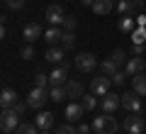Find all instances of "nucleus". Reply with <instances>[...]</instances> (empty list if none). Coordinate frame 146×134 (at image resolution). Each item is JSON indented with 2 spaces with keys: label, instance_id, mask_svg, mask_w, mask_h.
Instances as JSON below:
<instances>
[{
  "label": "nucleus",
  "instance_id": "1",
  "mask_svg": "<svg viewBox=\"0 0 146 134\" xmlns=\"http://www.w3.org/2000/svg\"><path fill=\"white\" fill-rule=\"evenodd\" d=\"M117 132V119L112 115H100L93 119V134H115Z\"/></svg>",
  "mask_w": 146,
  "mask_h": 134
},
{
  "label": "nucleus",
  "instance_id": "2",
  "mask_svg": "<svg viewBox=\"0 0 146 134\" xmlns=\"http://www.w3.org/2000/svg\"><path fill=\"white\" fill-rule=\"evenodd\" d=\"M17 127H20V115L15 112V110H3V115H0V129L5 134H15Z\"/></svg>",
  "mask_w": 146,
  "mask_h": 134
},
{
  "label": "nucleus",
  "instance_id": "3",
  "mask_svg": "<svg viewBox=\"0 0 146 134\" xmlns=\"http://www.w3.org/2000/svg\"><path fill=\"white\" fill-rule=\"evenodd\" d=\"M144 124H146V117H141V112H129V117H124L122 127L127 134H144Z\"/></svg>",
  "mask_w": 146,
  "mask_h": 134
},
{
  "label": "nucleus",
  "instance_id": "4",
  "mask_svg": "<svg viewBox=\"0 0 146 134\" xmlns=\"http://www.w3.org/2000/svg\"><path fill=\"white\" fill-rule=\"evenodd\" d=\"M73 63H76V68H78L80 73H93L95 68H98V59H95L93 54H88V51L78 54V56L73 59Z\"/></svg>",
  "mask_w": 146,
  "mask_h": 134
},
{
  "label": "nucleus",
  "instance_id": "5",
  "mask_svg": "<svg viewBox=\"0 0 146 134\" xmlns=\"http://www.w3.org/2000/svg\"><path fill=\"white\" fill-rule=\"evenodd\" d=\"M46 100H49V90H44V88H32L29 95H27V105H29V110H42Z\"/></svg>",
  "mask_w": 146,
  "mask_h": 134
},
{
  "label": "nucleus",
  "instance_id": "6",
  "mask_svg": "<svg viewBox=\"0 0 146 134\" xmlns=\"http://www.w3.org/2000/svg\"><path fill=\"white\" fill-rule=\"evenodd\" d=\"M110 85H112V78H107V76H95L93 81H90V93L93 95H98V98H105V95L110 93Z\"/></svg>",
  "mask_w": 146,
  "mask_h": 134
},
{
  "label": "nucleus",
  "instance_id": "7",
  "mask_svg": "<svg viewBox=\"0 0 146 134\" xmlns=\"http://www.w3.org/2000/svg\"><path fill=\"white\" fill-rule=\"evenodd\" d=\"M49 81H51V85H66L68 83V63L66 61L58 63V66L49 73Z\"/></svg>",
  "mask_w": 146,
  "mask_h": 134
},
{
  "label": "nucleus",
  "instance_id": "8",
  "mask_svg": "<svg viewBox=\"0 0 146 134\" xmlns=\"http://www.w3.org/2000/svg\"><path fill=\"white\" fill-rule=\"evenodd\" d=\"M141 95H136L134 90H129V93L122 95V107L127 110V112H141Z\"/></svg>",
  "mask_w": 146,
  "mask_h": 134
},
{
  "label": "nucleus",
  "instance_id": "9",
  "mask_svg": "<svg viewBox=\"0 0 146 134\" xmlns=\"http://www.w3.org/2000/svg\"><path fill=\"white\" fill-rule=\"evenodd\" d=\"M46 20H49V25L61 27L63 20H66V15H63V7H61V5H49V7H46Z\"/></svg>",
  "mask_w": 146,
  "mask_h": 134
},
{
  "label": "nucleus",
  "instance_id": "10",
  "mask_svg": "<svg viewBox=\"0 0 146 134\" xmlns=\"http://www.w3.org/2000/svg\"><path fill=\"white\" fill-rule=\"evenodd\" d=\"M122 107V95H115V93H107L102 98V112L107 115H115V110Z\"/></svg>",
  "mask_w": 146,
  "mask_h": 134
},
{
  "label": "nucleus",
  "instance_id": "11",
  "mask_svg": "<svg viewBox=\"0 0 146 134\" xmlns=\"http://www.w3.org/2000/svg\"><path fill=\"white\" fill-rule=\"evenodd\" d=\"M22 37H25L27 44H34V41L42 37V27L36 25V22H29V25H25V29H22Z\"/></svg>",
  "mask_w": 146,
  "mask_h": 134
},
{
  "label": "nucleus",
  "instance_id": "12",
  "mask_svg": "<svg viewBox=\"0 0 146 134\" xmlns=\"http://www.w3.org/2000/svg\"><path fill=\"white\" fill-rule=\"evenodd\" d=\"M144 68H146V63H144L141 56H131L129 61L124 63V71L129 73V76H139V73H144Z\"/></svg>",
  "mask_w": 146,
  "mask_h": 134
},
{
  "label": "nucleus",
  "instance_id": "13",
  "mask_svg": "<svg viewBox=\"0 0 146 134\" xmlns=\"http://www.w3.org/2000/svg\"><path fill=\"white\" fill-rule=\"evenodd\" d=\"M44 39H46V44L49 47H56V44H61V39H63V27H49L46 32H44Z\"/></svg>",
  "mask_w": 146,
  "mask_h": 134
},
{
  "label": "nucleus",
  "instance_id": "14",
  "mask_svg": "<svg viewBox=\"0 0 146 134\" xmlns=\"http://www.w3.org/2000/svg\"><path fill=\"white\" fill-rule=\"evenodd\" d=\"M15 103H17V90L5 88V90L0 93V107H3V110H10V107H15Z\"/></svg>",
  "mask_w": 146,
  "mask_h": 134
},
{
  "label": "nucleus",
  "instance_id": "15",
  "mask_svg": "<svg viewBox=\"0 0 146 134\" xmlns=\"http://www.w3.org/2000/svg\"><path fill=\"white\" fill-rule=\"evenodd\" d=\"M83 112H85V107H83L80 103H71V105H66V119H68V122H80Z\"/></svg>",
  "mask_w": 146,
  "mask_h": 134
},
{
  "label": "nucleus",
  "instance_id": "16",
  "mask_svg": "<svg viewBox=\"0 0 146 134\" xmlns=\"http://www.w3.org/2000/svg\"><path fill=\"white\" fill-rule=\"evenodd\" d=\"M63 54H66V49H58V47H49L46 54H44V59H46L49 63H63Z\"/></svg>",
  "mask_w": 146,
  "mask_h": 134
},
{
  "label": "nucleus",
  "instance_id": "17",
  "mask_svg": "<svg viewBox=\"0 0 146 134\" xmlns=\"http://www.w3.org/2000/svg\"><path fill=\"white\" fill-rule=\"evenodd\" d=\"M117 27H119L122 32H127V34H131V32L136 29V17L134 15H122L119 22H117Z\"/></svg>",
  "mask_w": 146,
  "mask_h": 134
},
{
  "label": "nucleus",
  "instance_id": "18",
  "mask_svg": "<svg viewBox=\"0 0 146 134\" xmlns=\"http://www.w3.org/2000/svg\"><path fill=\"white\" fill-rule=\"evenodd\" d=\"M131 90H134L136 95H146V73L131 76Z\"/></svg>",
  "mask_w": 146,
  "mask_h": 134
},
{
  "label": "nucleus",
  "instance_id": "19",
  "mask_svg": "<svg viewBox=\"0 0 146 134\" xmlns=\"http://www.w3.org/2000/svg\"><path fill=\"white\" fill-rule=\"evenodd\" d=\"M34 124H36L39 129H51V124H54V115H51V112H44V110H42V112L34 117Z\"/></svg>",
  "mask_w": 146,
  "mask_h": 134
},
{
  "label": "nucleus",
  "instance_id": "20",
  "mask_svg": "<svg viewBox=\"0 0 146 134\" xmlns=\"http://www.w3.org/2000/svg\"><path fill=\"white\" fill-rule=\"evenodd\" d=\"M63 88H66V95H68L71 100H76V98H83V85H80L78 81H68Z\"/></svg>",
  "mask_w": 146,
  "mask_h": 134
},
{
  "label": "nucleus",
  "instance_id": "21",
  "mask_svg": "<svg viewBox=\"0 0 146 134\" xmlns=\"http://www.w3.org/2000/svg\"><path fill=\"white\" fill-rule=\"evenodd\" d=\"M90 7H93L95 15H110L112 12V0H95Z\"/></svg>",
  "mask_w": 146,
  "mask_h": 134
},
{
  "label": "nucleus",
  "instance_id": "22",
  "mask_svg": "<svg viewBox=\"0 0 146 134\" xmlns=\"http://www.w3.org/2000/svg\"><path fill=\"white\" fill-rule=\"evenodd\" d=\"M117 71H119V66H117L112 59H105V61L100 63V73H102V76H107V78H112Z\"/></svg>",
  "mask_w": 146,
  "mask_h": 134
},
{
  "label": "nucleus",
  "instance_id": "23",
  "mask_svg": "<svg viewBox=\"0 0 146 134\" xmlns=\"http://www.w3.org/2000/svg\"><path fill=\"white\" fill-rule=\"evenodd\" d=\"M66 88L63 85H51L49 88V100H54V103H61V100H66Z\"/></svg>",
  "mask_w": 146,
  "mask_h": 134
},
{
  "label": "nucleus",
  "instance_id": "24",
  "mask_svg": "<svg viewBox=\"0 0 146 134\" xmlns=\"http://www.w3.org/2000/svg\"><path fill=\"white\" fill-rule=\"evenodd\" d=\"M80 105L85 107V112H93V110L98 107V95H93V93L83 95V98H80Z\"/></svg>",
  "mask_w": 146,
  "mask_h": 134
},
{
  "label": "nucleus",
  "instance_id": "25",
  "mask_svg": "<svg viewBox=\"0 0 146 134\" xmlns=\"http://www.w3.org/2000/svg\"><path fill=\"white\" fill-rule=\"evenodd\" d=\"M61 47L66 49V51H73V47H76V32H63Z\"/></svg>",
  "mask_w": 146,
  "mask_h": 134
},
{
  "label": "nucleus",
  "instance_id": "26",
  "mask_svg": "<svg viewBox=\"0 0 146 134\" xmlns=\"http://www.w3.org/2000/svg\"><path fill=\"white\" fill-rule=\"evenodd\" d=\"M15 134H42V132H39V127H36V124H32V122H22L20 127H17Z\"/></svg>",
  "mask_w": 146,
  "mask_h": 134
},
{
  "label": "nucleus",
  "instance_id": "27",
  "mask_svg": "<svg viewBox=\"0 0 146 134\" xmlns=\"http://www.w3.org/2000/svg\"><path fill=\"white\" fill-rule=\"evenodd\" d=\"M131 44H146V27H136L131 32Z\"/></svg>",
  "mask_w": 146,
  "mask_h": 134
},
{
  "label": "nucleus",
  "instance_id": "28",
  "mask_svg": "<svg viewBox=\"0 0 146 134\" xmlns=\"http://www.w3.org/2000/svg\"><path fill=\"white\" fill-rule=\"evenodd\" d=\"M49 85H51V81H49L46 73H36V76H34V88H44V90H49Z\"/></svg>",
  "mask_w": 146,
  "mask_h": 134
},
{
  "label": "nucleus",
  "instance_id": "29",
  "mask_svg": "<svg viewBox=\"0 0 146 134\" xmlns=\"http://www.w3.org/2000/svg\"><path fill=\"white\" fill-rule=\"evenodd\" d=\"M110 59H112V61H115L117 66H122V63H127V61H129V59H127V54L122 51V49H115V51L110 54Z\"/></svg>",
  "mask_w": 146,
  "mask_h": 134
},
{
  "label": "nucleus",
  "instance_id": "30",
  "mask_svg": "<svg viewBox=\"0 0 146 134\" xmlns=\"http://www.w3.org/2000/svg\"><path fill=\"white\" fill-rule=\"evenodd\" d=\"M76 25H78V20H76V17L73 15H66V20H63V32H76Z\"/></svg>",
  "mask_w": 146,
  "mask_h": 134
},
{
  "label": "nucleus",
  "instance_id": "31",
  "mask_svg": "<svg viewBox=\"0 0 146 134\" xmlns=\"http://www.w3.org/2000/svg\"><path fill=\"white\" fill-rule=\"evenodd\" d=\"M117 10H119V15H131V0H119Z\"/></svg>",
  "mask_w": 146,
  "mask_h": 134
},
{
  "label": "nucleus",
  "instance_id": "32",
  "mask_svg": "<svg viewBox=\"0 0 146 134\" xmlns=\"http://www.w3.org/2000/svg\"><path fill=\"white\" fill-rule=\"evenodd\" d=\"M20 56L25 59V61H32V59H34V47H32V44H25L22 51H20Z\"/></svg>",
  "mask_w": 146,
  "mask_h": 134
},
{
  "label": "nucleus",
  "instance_id": "33",
  "mask_svg": "<svg viewBox=\"0 0 146 134\" xmlns=\"http://www.w3.org/2000/svg\"><path fill=\"white\" fill-rule=\"evenodd\" d=\"M127 78H129V73H127V71H117L115 76H112V83H115V85H124Z\"/></svg>",
  "mask_w": 146,
  "mask_h": 134
},
{
  "label": "nucleus",
  "instance_id": "34",
  "mask_svg": "<svg viewBox=\"0 0 146 134\" xmlns=\"http://www.w3.org/2000/svg\"><path fill=\"white\" fill-rule=\"evenodd\" d=\"M27 0H5V7L7 10H22Z\"/></svg>",
  "mask_w": 146,
  "mask_h": 134
},
{
  "label": "nucleus",
  "instance_id": "35",
  "mask_svg": "<svg viewBox=\"0 0 146 134\" xmlns=\"http://www.w3.org/2000/svg\"><path fill=\"white\" fill-rule=\"evenodd\" d=\"M56 134H78V127H73V124H63V127L56 129Z\"/></svg>",
  "mask_w": 146,
  "mask_h": 134
},
{
  "label": "nucleus",
  "instance_id": "36",
  "mask_svg": "<svg viewBox=\"0 0 146 134\" xmlns=\"http://www.w3.org/2000/svg\"><path fill=\"white\" fill-rule=\"evenodd\" d=\"M12 110H15V112H17V115L22 117V115H25L27 110H29V105H27V100H25V103H22V100H17V103H15V107H12Z\"/></svg>",
  "mask_w": 146,
  "mask_h": 134
},
{
  "label": "nucleus",
  "instance_id": "37",
  "mask_svg": "<svg viewBox=\"0 0 146 134\" xmlns=\"http://www.w3.org/2000/svg\"><path fill=\"white\" fill-rule=\"evenodd\" d=\"M141 12H144V3H141V0H131V15H141Z\"/></svg>",
  "mask_w": 146,
  "mask_h": 134
},
{
  "label": "nucleus",
  "instance_id": "38",
  "mask_svg": "<svg viewBox=\"0 0 146 134\" xmlns=\"http://www.w3.org/2000/svg\"><path fill=\"white\" fill-rule=\"evenodd\" d=\"M146 54V44H131V56H144Z\"/></svg>",
  "mask_w": 146,
  "mask_h": 134
},
{
  "label": "nucleus",
  "instance_id": "39",
  "mask_svg": "<svg viewBox=\"0 0 146 134\" xmlns=\"http://www.w3.org/2000/svg\"><path fill=\"white\" fill-rule=\"evenodd\" d=\"M78 134H93V127L90 124H78Z\"/></svg>",
  "mask_w": 146,
  "mask_h": 134
},
{
  "label": "nucleus",
  "instance_id": "40",
  "mask_svg": "<svg viewBox=\"0 0 146 134\" xmlns=\"http://www.w3.org/2000/svg\"><path fill=\"white\" fill-rule=\"evenodd\" d=\"M136 27H146V15H144V12L136 15Z\"/></svg>",
  "mask_w": 146,
  "mask_h": 134
},
{
  "label": "nucleus",
  "instance_id": "41",
  "mask_svg": "<svg viewBox=\"0 0 146 134\" xmlns=\"http://www.w3.org/2000/svg\"><path fill=\"white\" fill-rule=\"evenodd\" d=\"M80 3H83V5H88V7H90V5H93V3H95V0H80Z\"/></svg>",
  "mask_w": 146,
  "mask_h": 134
},
{
  "label": "nucleus",
  "instance_id": "42",
  "mask_svg": "<svg viewBox=\"0 0 146 134\" xmlns=\"http://www.w3.org/2000/svg\"><path fill=\"white\" fill-rule=\"evenodd\" d=\"M42 134H51V132H49V129H42Z\"/></svg>",
  "mask_w": 146,
  "mask_h": 134
}]
</instances>
